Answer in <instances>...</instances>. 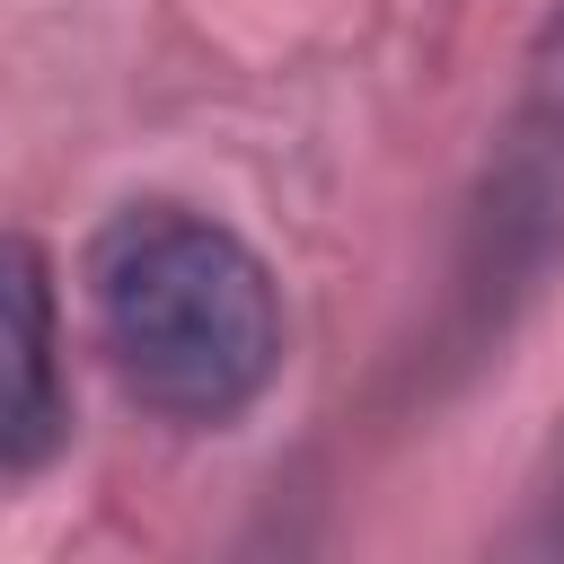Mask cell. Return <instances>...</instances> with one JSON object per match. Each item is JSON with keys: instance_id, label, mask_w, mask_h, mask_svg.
Masks as SVG:
<instances>
[{"instance_id": "1", "label": "cell", "mask_w": 564, "mask_h": 564, "mask_svg": "<svg viewBox=\"0 0 564 564\" xmlns=\"http://www.w3.org/2000/svg\"><path fill=\"white\" fill-rule=\"evenodd\" d=\"M79 291L115 388L167 432H229L282 379V282L220 212L176 194L106 212L79 256Z\"/></svg>"}, {"instance_id": "5", "label": "cell", "mask_w": 564, "mask_h": 564, "mask_svg": "<svg viewBox=\"0 0 564 564\" xmlns=\"http://www.w3.org/2000/svg\"><path fill=\"white\" fill-rule=\"evenodd\" d=\"M494 564H564V432L546 441V458H538V476H529Z\"/></svg>"}, {"instance_id": "3", "label": "cell", "mask_w": 564, "mask_h": 564, "mask_svg": "<svg viewBox=\"0 0 564 564\" xmlns=\"http://www.w3.org/2000/svg\"><path fill=\"white\" fill-rule=\"evenodd\" d=\"M70 449V370H62V291L35 238L0 229V494L35 485Z\"/></svg>"}, {"instance_id": "2", "label": "cell", "mask_w": 564, "mask_h": 564, "mask_svg": "<svg viewBox=\"0 0 564 564\" xmlns=\"http://www.w3.org/2000/svg\"><path fill=\"white\" fill-rule=\"evenodd\" d=\"M555 273H564V0H546L529 62H520V88L494 123L476 185H467L441 308L414 352V388L449 397L485 361H502V344L538 317Z\"/></svg>"}, {"instance_id": "4", "label": "cell", "mask_w": 564, "mask_h": 564, "mask_svg": "<svg viewBox=\"0 0 564 564\" xmlns=\"http://www.w3.org/2000/svg\"><path fill=\"white\" fill-rule=\"evenodd\" d=\"M220 564H326V502H317V476H308V467L282 476V485L256 502V520L229 538Z\"/></svg>"}]
</instances>
